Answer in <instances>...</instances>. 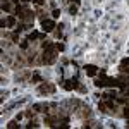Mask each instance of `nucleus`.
I'll return each mask as SVG.
<instances>
[{
	"instance_id": "a211bd4d",
	"label": "nucleus",
	"mask_w": 129,
	"mask_h": 129,
	"mask_svg": "<svg viewBox=\"0 0 129 129\" xmlns=\"http://www.w3.org/2000/svg\"><path fill=\"white\" fill-rule=\"evenodd\" d=\"M126 91V97H129V89H124Z\"/></svg>"
},
{
	"instance_id": "9b49d317",
	"label": "nucleus",
	"mask_w": 129,
	"mask_h": 129,
	"mask_svg": "<svg viewBox=\"0 0 129 129\" xmlns=\"http://www.w3.org/2000/svg\"><path fill=\"white\" fill-rule=\"evenodd\" d=\"M105 107H107V105H105V103H102V102H100V103H98V108H100V110H102V112H107V110H105Z\"/></svg>"
},
{
	"instance_id": "9d476101",
	"label": "nucleus",
	"mask_w": 129,
	"mask_h": 129,
	"mask_svg": "<svg viewBox=\"0 0 129 129\" xmlns=\"http://www.w3.org/2000/svg\"><path fill=\"white\" fill-rule=\"evenodd\" d=\"M69 12H71L72 16H74V14H78V7H74V5H72V7L69 9Z\"/></svg>"
},
{
	"instance_id": "6e6552de",
	"label": "nucleus",
	"mask_w": 129,
	"mask_h": 129,
	"mask_svg": "<svg viewBox=\"0 0 129 129\" xmlns=\"http://www.w3.org/2000/svg\"><path fill=\"white\" fill-rule=\"evenodd\" d=\"M52 16H53V19H57V17H60V10H59V9H53Z\"/></svg>"
},
{
	"instance_id": "0eeeda50",
	"label": "nucleus",
	"mask_w": 129,
	"mask_h": 129,
	"mask_svg": "<svg viewBox=\"0 0 129 129\" xmlns=\"http://www.w3.org/2000/svg\"><path fill=\"white\" fill-rule=\"evenodd\" d=\"M45 124L52 127V126H55V119H53V117H48V119H45Z\"/></svg>"
},
{
	"instance_id": "1a4fd4ad",
	"label": "nucleus",
	"mask_w": 129,
	"mask_h": 129,
	"mask_svg": "<svg viewBox=\"0 0 129 129\" xmlns=\"http://www.w3.org/2000/svg\"><path fill=\"white\" fill-rule=\"evenodd\" d=\"M7 127H10V129H16V127H17V122H16V121H10V122H7Z\"/></svg>"
},
{
	"instance_id": "2eb2a0df",
	"label": "nucleus",
	"mask_w": 129,
	"mask_h": 129,
	"mask_svg": "<svg viewBox=\"0 0 129 129\" xmlns=\"http://www.w3.org/2000/svg\"><path fill=\"white\" fill-rule=\"evenodd\" d=\"M33 81H41V78H40L38 74H34V76H33Z\"/></svg>"
},
{
	"instance_id": "7ed1b4c3",
	"label": "nucleus",
	"mask_w": 129,
	"mask_h": 129,
	"mask_svg": "<svg viewBox=\"0 0 129 129\" xmlns=\"http://www.w3.org/2000/svg\"><path fill=\"white\" fill-rule=\"evenodd\" d=\"M53 89H55V86H52V84H41L38 88L40 93H53Z\"/></svg>"
},
{
	"instance_id": "f8f14e48",
	"label": "nucleus",
	"mask_w": 129,
	"mask_h": 129,
	"mask_svg": "<svg viewBox=\"0 0 129 129\" xmlns=\"http://www.w3.org/2000/svg\"><path fill=\"white\" fill-rule=\"evenodd\" d=\"M55 48H57V50H60V52H62V50H64V43H57V45H55Z\"/></svg>"
},
{
	"instance_id": "f3484780",
	"label": "nucleus",
	"mask_w": 129,
	"mask_h": 129,
	"mask_svg": "<svg viewBox=\"0 0 129 129\" xmlns=\"http://www.w3.org/2000/svg\"><path fill=\"white\" fill-rule=\"evenodd\" d=\"M107 107L108 108H114V102H107Z\"/></svg>"
},
{
	"instance_id": "f257e3e1",
	"label": "nucleus",
	"mask_w": 129,
	"mask_h": 129,
	"mask_svg": "<svg viewBox=\"0 0 129 129\" xmlns=\"http://www.w3.org/2000/svg\"><path fill=\"white\" fill-rule=\"evenodd\" d=\"M53 28H55V23H53L52 19H43V21H41V29H43L45 33H50Z\"/></svg>"
},
{
	"instance_id": "20e7f679",
	"label": "nucleus",
	"mask_w": 129,
	"mask_h": 129,
	"mask_svg": "<svg viewBox=\"0 0 129 129\" xmlns=\"http://www.w3.org/2000/svg\"><path fill=\"white\" fill-rule=\"evenodd\" d=\"M36 38H45V34H40V33H31L29 36H28V40H36Z\"/></svg>"
},
{
	"instance_id": "f03ea898",
	"label": "nucleus",
	"mask_w": 129,
	"mask_h": 129,
	"mask_svg": "<svg viewBox=\"0 0 129 129\" xmlns=\"http://www.w3.org/2000/svg\"><path fill=\"white\" fill-rule=\"evenodd\" d=\"M84 71H86L88 76H95L97 72H98V67L93 65V64H86V65H84Z\"/></svg>"
},
{
	"instance_id": "dca6fc26",
	"label": "nucleus",
	"mask_w": 129,
	"mask_h": 129,
	"mask_svg": "<svg viewBox=\"0 0 129 129\" xmlns=\"http://www.w3.org/2000/svg\"><path fill=\"white\" fill-rule=\"evenodd\" d=\"M124 115H126V117H129V107H126V108H124Z\"/></svg>"
},
{
	"instance_id": "4468645a",
	"label": "nucleus",
	"mask_w": 129,
	"mask_h": 129,
	"mask_svg": "<svg viewBox=\"0 0 129 129\" xmlns=\"http://www.w3.org/2000/svg\"><path fill=\"white\" fill-rule=\"evenodd\" d=\"M121 65H122V67H126V65H129V59H124V60H122V64H121Z\"/></svg>"
},
{
	"instance_id": "ddd939ff",
	"label": "nucleus",
	"mask_w": 129,
	"mask_h": 129,
	"mask_svg": "<svg viewBox=\"0 0 129 129\" xmlns=\"http://www.w3.org/2000/svg\"><path fill=\"white\" fill-rule=\"evenodd\" d=\"M28 41H29V40H26V41H23V43H21V48H23V50H26V48H28Z\"/></svg>"
},
{
	"instance_id": "6ab92c4d",
	"label": "nucleus",
	"mask_w": 129,
	"mask_h": 129,
	"mask_svg": "<svg viewBox=\"0 0 129 129\" xmlns=\"http://www.w3.org/2000/svg\"><path fill=\"white\" fill-rule=\"evenodd\" d=\"M23 2H29V0H23Z\"/></svg>"
},
{
	"instance_id": "39448f33",
	"label": "nucleus",
	"mask_w": 129,
	"mask_h": 129,
	"mask_svg": "<svg viewBox=\"0 0 129 129\" xmlns=\"http://www.w3.org/2000/svg\"><path fill=\"white\" fill-rule=\"evenodd\" d=\"M7 26H10V28H12V26H16V17H12V16H10V17H7Z\"/></svg>"
},
{
	"instance_id": "aec40b11",
	"label": "nucleus",
	"mask_w": 129,
	"mask_h": 129,
	"mask_svg": "<svg viewBox=\"0 0 129 129\" xmlns=\"http://www.w3.org/2000/svg\"><path fill=\"white\" fill-rule=\"evenodd\" d=\"M127 127H129V121H127Z\"/></svg>"
},
{
	"instance_id": "423d86ee",
	"label": "nucleus",
	"mask_w": 129,
	"mask_h": 129,
	"mask_svg": "<svg viewBox=\"0 0 129 129\" xmlns=\"http://www.w3.org/2000/svg\"><path fill=\"white\" fill-rule=\"evenodd\" d=\"M10 9H12V7H10L9 2H4V4H2V10H4V12H9Z\"/></svg>"
}]
</instances>
